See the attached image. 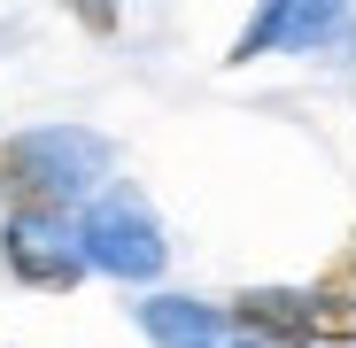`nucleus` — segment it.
<instances>
[{
	"instance_id": "obj_4",
	"label": "nucleus",
	"mask_w": 356,
	"mask_h": 348,
	"mask_svg": "<svg viewBox=\"0 0 356 348\" xmlns=\"http://www.w3.org/2000/svg\"><path fill=\"white\" fill-rule=\"evenodd\" d=\"M0 263H8V279H16V286H39V295H70V286L86 279L78 240L24 232V224H8V232H0Z\"/></svg>"
},
{
	"instance_id": "obj_1",
	"label": "nucleus",
	"mask_w": 356,
	"mask_h": 348,
	"mask_svg": "<svg viewBox=\"0 0 356 348\" xmlns=\"http://www.w3.org/2000/svg\"><path fill=\"white\" fill-rule=\"evenodd\" d=\"M101 140H78V132H24L0 147V209H8V224L24 232H54L70 209H78V170L70 155H93Z\"/></svg>"
},
{
	"instance_id": "obj_3",
	"label": "nucleus",
	"mask_w": 356,
	"mask_h": 348,
	"mask_svg": "<svg viewBox=\"0 0 356 348\" xmlns=\"http://www.w3.org/2000/svg\"><path fill=\"white\" fill-rule=\"evenodd\" d=\"M225 325L248 348H318L310 333V286H248L225 302Z\"/></svg>"
},
{
	"instance_id": "obj_7",
	"label": "nucleus",
	"mask_w": 356,
	"mask_h": 348,
	"mask_svg": "<svg viewBox=\"0 0 356 348\" xmlns=\"http://www.w3.org/2000/svg\"><path fill=\"white\" fill-rule=\"evenodd\" d=\"M78 24H86V31H101V39H108V31H116V8H78Z\"/></svg>"
},
{
	"instance_id": "obj_5",
	"label": "nucleus",
	"mask_w": 356,
	"mask_h": 348,
	"mask_svg": "<svg viewBox=\"0 0 356 348\" xmlns=\"http://www.w3.org/2000/svg\"><path fill=\"white\" fill-rule=\"evenodd\" d=\"M310 295H325V302H341V310H356V232L325 256V271L310 279Z\"/></svg>"
},
{
	"instance_id": "obj_2",
	"label": "nucleus",
	"mask_w": 356,
	"mask_h": 348,
	"mask_svg": "<svg viewBox=\"0 0 356 348\" xmlns=\"http://www.w3.org/2000/svg\"><path fill=\"white\" fill-rule=\"evenodd\" d=\"M86 263H101V271H124V279H147L155 263H163V240H155V217L132 201V194H108L101 209H86Z\"/></svg>"
},
{
	"instance_id": "obj_6",
	"label": "nucleus",
	"mask_w": 356,
	"mask_h": 348,
	"mask_svg": "<svg viewBox=\"0 0 356 348\" xmlns=\"http://www.w3.org/2000/svg\"><path fill=\"white\" fill-rule=\"evenodd\" d=\"M310 333H318V348H348V340H356V310L310 295Z\"/></svg>"
}]
</instances>
